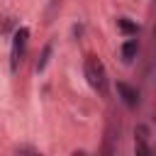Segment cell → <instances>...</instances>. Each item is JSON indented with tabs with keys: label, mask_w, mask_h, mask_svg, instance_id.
Masks as SVG:
<instances>
[{
	"label": "cell",
	"mask_w": 156,
	"mask_h": 156,
	"mask_svg": "<svg viewBox=\"0 0 156 156\" xmlns=\"http://www.w3.org/2000/svg\"><path fill=\"white\" fill-rule=\"evenodd\" d=\"M85 78L100 95H107V76H105V66L98 56H85Z\"/></svg>",
	"instance_id": "1"
},
{
	"label": "cell",
	"mask_w": 156,
	"mask_h": 156,
	"mask_svg": "<svg viewBox=\"0 0 156 156\" xmlns=\"http://www.w3.org/2000/svg\"><path fill=\"white\" fill-rule=\"evenodd\" d=\"M27 39H29V29H27V27H20V29L15 32V39H12V68H17V61H20L22 54H24Z\"/></svg>",
	"instance_id": "2"
},
{
	"label": "cell",
	"mask_w": 156,
	"mask_h": 156,
	"mask_svg": "<svg viewBox=\"0 0 156 156\" xmlns=\"http://www.w3.org/2000/svg\"><path fill=\"white\" fill-rule=\"evenodd\" d=\"M117 93H119V98L124 100V105H129V107L139 105V93H136V88H132V85H127V83H117Z\"/></svg>",
	"instance_id": "3"
},
{
	"label": "cell",
	"mask_w": 156,
	"mask_h": 156,
	"mask_svg": "<svg viewBox=\"0 0 156 156\" xmlns=\"http://www.w3.org/2000/svg\"><path fill=\"white\" fill-rule=\"evenodd\" d=\"M136 51H139L136 39H129V41H124V44H122V58H124V61H132V58L136 56Z\"/></svg>",
	"instance_id": "4"
},
{
	"label": "cell",
	"mask_w": 156,
	"mask_h": 156,
	"mask_svg": "<svg viewBox=\"0 0 156 156\" xmlns=\"http://www.w3.org/2000/svg\"><path fill=\"white\" fill-rule=\"evenodd\" d=\"M117 27H119L124 34H136V32H139V24L132 22V20H127V17H119V20H117Z\"/></svg>",
	"instance_id": "5"
},
{
	"label": "cell",
	"mask_w": 156,
	"mask_h": 156,
	"mask_svg": "<svg viewBox=\"0 0 156 156\" xmlns=\"http://www.w3.org/2000/svg\"><path fill=\"white\" fill-rule=\"evenodd\" d=\"M134 154H136V156H151V151H149V144H146V139H144V136H136Z\"/></svg>",
	"instance_id": "6"
},
{
	"label": "cell",
	"mask_w": 156,
	"mask_h": 156,
	"mask_svg": "<svg viewBox=\"0 0 156 156\" xmlns=\"http://www.w3.org/2000/svg\"><path fill=\"white\" fill-rule=\"evenodd\" d=\"M49 56H51V44H46V46H44V51H41V58H39V63H37V71H44V68H46V63H49Z\"/></svg>",
	"instance_id": "7"
},
{
	"label": "cell",
	"mask_w": 156,
	"mask_h": 156,
	"mask_svg": "<svg viewBox=\"0 0 156 156\" xmlns=\"http://www.w3.org/2000/svg\"><path fill=\"white\" fill-rule=\"evenodd\" d=\"M76 156H85V154H76Z\"/></svg>",
	"instance_id": "8"
}]
</instances>
